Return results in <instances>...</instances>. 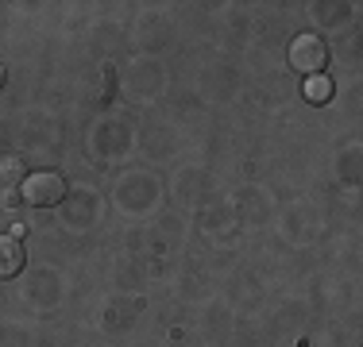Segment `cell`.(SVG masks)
<instances>
[{"mask_svg": "<svg viewBox=\"0 0 363 347\" xmlns=\"http://www.w3.org/2000/svg\"><path fill=\"white\" fill-rule=\"evenodd\" d=\"M23 271V243L16 236H0V278H16Z\"/></svg>", "mask_w": 363, "mask_h": 347, "instance_id": "obj_3", "label": "cell"}, {"mask_svg": "<svg viewBox=\"0 0 363 347\" xmlns=\"http://www.w3.org/2000/svg\"><path fill=\"white\" fill-rule=\"evenodd\" d=\"M112 85H116V74H112V66H105V81H101V101L112 97Z\"/></svg>", "mask_w": 363, "mask_h": 347, "instance_id": "obj_5", "label": "cell"}, {"mask_svg": "<svg viewBox=\"0 0 363 347\" xmlns=\"http://www.w3.org/2000/svg\"><path fill=\"white\" fill-rule=\"evenodd\" d=\"M4 178H20V162H16V159L4 162Z\"/></svg>", "mask_w": 363, "mask_h": 347, "instance_id": "obj_7", "label": "cell"}, {"mask_svg": "<svg viewBox=\"0 0 363 347\" xmlns=\"http://www.w3.org/2000/svg\"><path fill=\"white\" fill-rule=\"evenodd\" d=\"M290 66L298 69V74H306V77H317L328 66V42L313 31L298 35V39L290 42Z\"/></svg>", "mask_w": 363, "mask_h": 347, "instance_id": "obj_2", "label": "cell"}, {"mask_svg": "<svg viewBox=\"0 0 363 347\" xmlns=\"http://www.w3.org/2000/svg\"><path fill=\"white\" fill-rule=\"evenodd\" d=\"M328 97H333V81H328L325 74L306 77V101L309 104H328Z\"/></svg>", "mask_w": 363, "mask_h": 347, "instance_id": "obj_4", "label": "cell"}, {"mask_svg": "<svg viewBox=\"0 0 363 347\" xmlns=\"http://www.w3.org/2000/svg\"><path fill=\"white\" fill-rule=\"evenodd\" d=\"M20 197L31 208H55V205H62V197H66V181H62V174H55V170L28 174L23 186H20Z\"/></svg>", "mask_w": 363, "mask_h": 347, "instance_id": "obj_1", "label": "cell"}, {"mask_svg": "<svg viewBox=\"0 0 363 347\" xmlns=\"http://www.w3.org/2000/svg\"><path fill=\"white\" fill-rule=\"evenodd\" d=\"M20 201H23V197H20V193H12V189H8V193H0V205H8V208H16Z\"/></svg>", "mask_w": 363, "mask_h": 347, "instance_id": "obj_6", "label": "cell"}, {"mask_svg": "<svg viewBox=\"0 0 363 347\" xmlns=\"http://www.w3.org/2000/svg\"><path fill=\"white\" fill-rule=\"evenodd\" d=\"M4 81H8V66L0 62V89H4Z\"/></svg>", "mask_w": 363, "mask_h": 347, "instance_id": "obj_8", "label": "cell"}]
</instances>
